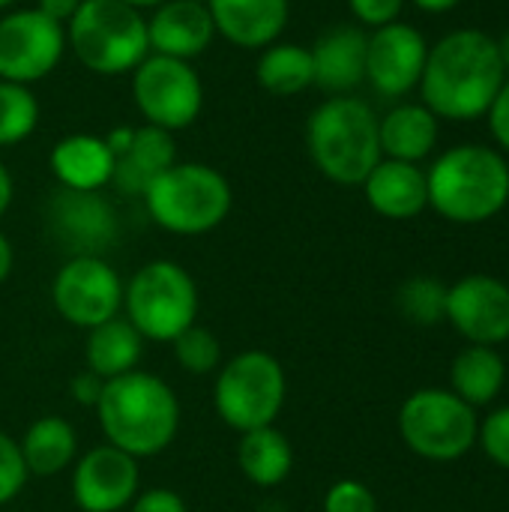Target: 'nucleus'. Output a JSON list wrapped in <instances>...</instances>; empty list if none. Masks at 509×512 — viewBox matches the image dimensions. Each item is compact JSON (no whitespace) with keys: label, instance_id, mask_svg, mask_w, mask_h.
<instances>
[{"label":"nucleus","instance_id":"22","mask_svg":"<svg viewBox=\"0 0 509 512\" xmlns=\"http://www.w3.org/2000/svg\"><path fill=\"white\" fill-rule=\"evenodd\" d=\"M369 207L384 219H414L429 207L426 171L414 162L381 159L363 180Z\"/></svg>","mask_w":509,"mask_h":512},{"label":"nucleus","instance_id":"32","mask_svg":"<svg viewBox=\"0 0 509 512\" xmlns=\"http://www.w3.org/2000/svg\"><path fill=\"white\" fill-rule=\"evenodd\" d=\"M27 465L18 447V438L0 429V507L12 504L27 489Z\"/></svg>","mask_w":509,"mask_h":512},{"label":"nucleus","instance_id":"38","mask_svg":"<svg viewBox=\"0 0 509 512\" xmlns=\"http://www.w3.org/2000/svg\"><path fill=\"white\" fill-rule=\"evenodd\" d=\"M102 387H105V381L102 378H96L93 372H78L72 381H69V396H72V402H78L81 408H96V402H99V396H102Z\"/></svg>","mask_w":509,"mask_h":512},{"label":"nucleus","instance_id":"39","mask_svg":"<svg viewBox=\"0 0 509 512\" xmlns=\"http://www.w3.org/2000/svg\"><path fill=\"white\" fill-rule=\"evenodd\" d=\"M84 0H36V9L42 12V15H48L51 21H57V24H69L72 21V15L78 12V6H81Z\"/></svg>","mask_w":509,"mask_h":512},{"label":"nucleus","instance_id":"5","mask_svg":"<svg viewBox=\"0 0 509 512\" xmlns=\"http://www.w3.org/2000/svg\"><path fill=\"white\" fill-rule=\"evenodd\" d=\"M141 198L150 219L177 237H201L216 231L234 207L228 177L207 162H174L147 186Z\"/></svg>","mask_w":509,"mask_h":512},{"label":"nucleus","instance_id":"7","mask_svg":"<svg viewBox=\"0 0 509 512\" xmlns=\"http://www.w3.org/2000/svg\"><path fill=\"white\" fill-rule=\"evenodd\" d=\"M198 285L192 273L168 258L147 261L123 285V318L144 342L171 345L186 327L198 324Z\"/></svg>","mask_w":509,"mask_h":512},{"label":"nucleus","instance_id":"17","mask_svg":"<svg viewBox=\"0 0 509 512\" xmlns=\"http://www.w3.org/2000/svg\"><path fill=\"white\" fill-rule=\"evenodd\" d=\"M105 141L114 153L111 183L126 195H144L147 186L177 162L174 135L147 123L138 129H114Z\"/></svg>","mask_w":509,"mask_h":512},{"label":"nucleus","instance_id":"31","mask_svg":"<svg viewBox=\"0 0 509 512\" xmlns=\"http://www.w3.org/2000/svg\"><path fill=\"white\" fill-rule=\"evenodd\" d=\"M174 360L189 375H213L222 366V342L210 327L192 324L174 342Z\"/></svg>","mask_w":509,"mask_h":512},{"label":"nucleus","instance_id":"15","mask_svg":"<svg viewBox=\"0 0 509 512\" xmlns=\"http://www.w3.org/2000/svg\"><path fill=\"white\" fill-rule=\"evenodd\" d=\"M429 42L405 21L384 24L366 42V81L387 99H402L420 87Z\"/></svg>","mask_w":509,"mask_h":512},{"label":"nucleus","instance_id":"3","mask_svg":"<svg viewBox=\"0 0 509 512\" xmlns=\"http://www.w3.org/2000/svg\"><path fill=\"white\" fill-rule=\"evenodd\" d=\"M429 207L450 222L480 225L509 204V162L483 144H459L426 171Z\"/></svg>","mask_w":509,"mask_h":512},{"label":"nucleus","instance_id":"44","mask_svg":"<svg viewBox=\"0 0 509 512\" xmlns=\"http://www.w3.org/2000/svg\"><path fill=\"white\" fill-rule=\"evenodd\" d=\"M120 3H126V6H132V9H138V12H144V9H156V6L165 3V0H120Z\"/></svg>","mask_w":509,"mask_h":512},{"label":"nucleus","instance_id":"12","mask_svg":"<svg viewBox=\"0 0 509 512\" xmlns=\"http://www.w3.org/2000/svg\"><path fill=\"white\" fill-rule=\"evenodd\" d=\"M66 51V27L33 9L0 15V81L36 84L48 78Z\"/></svg>","mask_w":509,"mask_h":512},{"label":"nucleus","instance_id":"36","mask_svg":"<svg viewBox=\"0 0 509 512\" xmlns=\"http://www.w3.org/2000/svg\"><path fill=\"white\" fill-rule=\"evenodd\" d=\"M126 510L129 512H189L186 510V501H183L174 489H165V486H156V489H144V492H138Z\"/></svg>","mask_w":509,"mask_h":512},{"label":"nucleus","instance_id":"11","mask_svg":"<svg viewBox=\"0 0 509 512\" xmlns=\"http://www.w3.org/2000/svg\"><path fill=\"white\" fill-rule=\"evenodd\" d=\"M54 312L78 330H93L123 315V279L102 255H72L51 282Z\"/></svg>","mask_w":509,"mask_h":512},{"label":"nucleus","instance_id":"35","mask_svg":"<svg viewBox=\"0 0 509 512\" xmlns=\"http://www.w3.org/2000/svg\"><path fill=\"white\" fill-rule=\"evenodd\" d=\"M354 18L372 30L384 27V24H393L399 21V12L405 6V0H348Z\"/></svg>","mask_w":509,"mask_h":512},{"label":"nucleus","instance_id":"8","mask_svg":"<svg viewBox=\"0 0 509 512\" xmlns=\"http://www.w3.org/2000/svg\"><path fill=\"white\" fill-rule=\"evenodd\" d=\"M288 399V375L282 363L249 348L225 360L213 384V408L219 420L234 432H252L261 426H276Z\"/></svg>","mask_w":509,"mask_h":512},{"label":"nucleus","instance_id":"9","mask_svg":"<svg viewBox=\"0 0 509 512\" xmlns=\"http://www.w3.org/2000/svg\"><path fill=\"white\" fill-rule=\"evenodd\" d=\"M477 414L456 393L429 387L411 393L399 408V435L411 453L429 462L462 459L477 444Z\"/></svg>","mask_w":509,"mask_h":512},{"label":"nucleus","instance_id":"23","mask_svg":"<svg viewBox=\"0 0 509 512\" xmlns=\"http://www.w3.org/2000/svg\"><path fill=\"white\" fill-rule=\"evenodd\" d=\"M378 141L384 159L417 165L438 144V117L423 102H402L378 117Z\"/></svg>","mask_w":509,"mask_h":512},{"label":"nucleus","instance_id":"14","mask_svg":"<svg viewBox=\"0 0 509 512\" xmlns=\"http://www.w3.org/2000/svg\"><path fill=\"white\" fill-rule=\"evenodd\" d=\"M138 492V459L111 444L90 447L72 465V501L81 512H123Z\"/></svg>","mask_w":509,"mask_h":512},{"label":"nucleus","instance_id":"30","mask_svg":"<svg viewBox=\"0 0 509 512\" xmlns=\"http://www.w3.org/2000/svg\"><path fill=\"white\" fill-rule=\"evenodd\" d=\"M396 303H399V312L411 324L435 327L438 321H444V312H447V288L438 279L414 276L399 288Z\"/></svg>","mask_w":509,"mask_h":512},{"label":"nucleus","instance_id":"24","mask_svg":"<svg viewBox=\"0 0 509 512\" xmlns=\"http://www.w3.org/2000/svg\"><path fill=\"white\" fill-rule=\"evenodd\" d=\"M30 477H57L78 459V432L66 417H36L18 438Z\"/></svg>","mask_w":509,"mask_h":512},{"label":"nucleus","instance_id":"33","mask_svg":"<svg viewBox=\"0 0 509 512\" xmlns=\"http://www.w3.org/2000/svg\"><path fill=\"white\" fill-rule=\"evenodd\" d=\"M324 512H378V501L366 483L339 480L324 495Z\"/></svg>","mask_w":509,"mask_h":512},{"label":"nucleus","instance_id":"6","mask_svg":"<svg viewBox=\"0 0 509 512\" xmlns=\"http://www.w3.org/2000/svg\"><path fill=\"white\" fill-rule=\"evenodd\" d=\"M66 48L96 75H126L150 54L147 18L120 0H84L66 24Z\"/></svg>","mask_w":509,"mask_h":512},{"label":"nucleus","instance_id":"45","mask_svg":"<svg viewBox=\"0 0 509 512\" xmlns=\"http://www.w3.org/2000/svg\"><path fill=\"white\" fill-rule=\"evenodd\" d=\"M15 3H18V0H0V12H6V9L15 6Z\"/></svg>","mask_w":509,"mask_h":512},{"label":"nucleus","instance_id":"10","mask_svg":"<svg viewBox=\"0 0 509 512\" xmlns=\"http://www.w3.org/2000/svg\"><path fill=\"white\" fill-rule=\"evenodd\" d=\"M129 75L135 108L147 126L174 135L198 120L204 108V84L189 60L147 54Z\"/></svg>","mask_w":509,"mask_h":512},{"label":"nucleus","instance_id":"41","mask_svg":"<svg viewBox=\"0 0 509 512\" xmlns=\"http://www.w3.org/2000/svg\"><path fill=\"white\" fill-rule=\"evenodd\" d=\"M12 264H15V252H12V243H9V237L0 231V285L9 279V273H12Z\"/></svg>","mask_w":509,"mask_h":512},{"label":"nucleus","instance_id":"2","mask_svg":"<svg viewBox=\"0 0 509 512\" xmlns=\"http://www.w3.org/2000/svg\"><path fill=\"white\" fill-rule=\"evenodd\" d=\"M93 411L105 444L129 453L138 462L165 453L180 432L177 393L168 381L144 369L105 381Z\"/></svg>","mask_w":509,"mask_h":512},{"label":"nucleus","instance_id":"21","mask_svg":"<svg viewBox=\"0 0 509 512\" xmlns=\"http://www.w3.org/2000/svg\"><path fill=\"white\" fill-rule=\"evenodd\" d=\"M366 42L369 36L351 24L321 33L315 48H309L315 87L330 96H351V90L366 81Z\"/></svg>","mask_w":509,"mask_h":512},{"label":"nucleus","instance_id":"26","mask_svg":"<svg viewBox=\"0 0 509 512\" xmlns=\"http://www.w3.org/2000/svg\"><path fill=\"white\" fill-rule=\"evenodd\" d=\"M237 468L258 489L282 486L294 471V447L279 426H261L240 435Z\"/></svg>","mask_w":509,"mask_h":512},{"label":"nucleus","instance_id":"25","mask_svg":"<svg viewBox=\"0 0 509 512\" xmlns=\"http://www.w3.org/2000/svg\"><path fill=\"white\" fill-rule=\"evenodd\" d=\"M144 357V336L123 318H111L87 330L84 342V369L102 381H114L126 372H135Z\"/></svg>","mask_w":509,"mask_h":512},{"label":"nucleus","instance_id":"43","mask_svg":"<svg viewBox=\"0 0 509 512\" xmlns=\"http://www.w3.org/2000/svg\"><path fill=\"white\" fill-rule=\"evenodd\" d=\"M498 42V57H501V66H504V72H507L509 78V30L501 36V39H495Z\"/></svg>","mask_w":509,"mask_h":512},{"label":"nucleus","instance_id":"19","mask_svg":"<svg viewBox=\"0 0 509 512\" xmlns=\"http://www.w3.org/2000/svg\"><path fill=\"white\" fill-rule=\"evenodd\" d=\"M216 33L234 48L261 51L288 27L291 0H207Z\"/></svg>","mask_w":509,"mask_h":512},{"label":"nucleus","instance_id":"29","mask_svg":"<svg viewBox=\"0 0 509 512\" xmlns=\"http://www.w3.org/2000/svg\"><path fill=\"white\" fill-rule=\"evenodd\" d=\"M39 126V99L30 87L0 81V147L27 141Z\"/></svg>","mask_w":509,"mask_h":512},{"label":"nucleus","instance_id":"34","mask_svg":"<svg viewBox=\"0 0 509 512\" xmlns=\"http://www.w3.org/2000/svg\"><path fill=\"white\" fill-rule=\"evenodd\" d=\"M477 441L483 444L486 456H489L495 465H501L504 471H509V405L507 408L492 411V414L483 420V426H480V432H477Z\"/></svg>","mask_w":509,"mask_h":512},{"label":"nucleus","instance_id":"20","mask_svg":"<svg viewBox=\"0 0 509 512\" xmlns=\"http://www.w3.org/2000/svg\"><path fill=\"white\" fill-rule=\"evenodd\" d=\"M48 165L60 189H75V192H102L114 177V153L105 135H93V132L63 135L51 147Z\"/></svg>","mask_w":509,"mask_h":512},{"label":"nucleus","instance_id":"37","mask_svg":"<svg viewBox=\"0 0 509 512\" xmlns=\"http://www.w3.org/2000/svg\"><path fill=\"white\" fill-rule=\"evenodd\" d=\"M486 117H489L492 138L509 153V78L504 81V87L498 90V96H495V102H492Z\"/></svg>","mask_w":509,"mask_h":512},{"label":"nucleus","instance_id":"27","mask_svg":"<svg viewBox=\"0 0 509 512\" xmlns=\"http://www.w3.org/2000/svg\"><path fill=\"white\" fill-rule=\"evenodd\" d=\"M255 81L270 96H300L315 84L312 51L297 42H273L261 48L255 63Z\"/></svg>","mask_w":509,"mask_h":512},{"label":"nucleus","instance_id":"1","mask_svg":"<svg viewBox=\"0 0 509 512\" xmlns=\"http://www.w3.org/2000/svg\"><path fill=\"white\" fill-rule=\"evenodd\" d=\"M504 81L498 42L483 30L462 27L429 45L420 93L438 120L468 123L489 114Z\"/></svg>","mask_w":509,"mask_h":512},{"label":"nucleus","instance_id":"4","mask_svg":"<svg viewBox=\"0 0 509 512\" xmlns=\"http://www.w3.org/2000/svg\"><path fill=\"white\" fill-rule=\"evenodd\" d=\"M306 150L327 180L363 186L384 159L375 111L357 96H327L306 120Z\"/></svg>","mask_w":509,"mask_h":512},{"label":"nucleus","instance_id":"13","mask_svg":"<svg viewBox=\"0 0 509 512\" xmlns=\"http://www.w3.org/2000/svg\"><path fill=\"white\" fill-rule=\"evenodd\" d=\"M48 231L72 255H102L120 237V216L102 192L60 189L48 201Z\"/></svg>","mask_w":509,"mask_h":512},{"label":"nucleus","instance_id":"16","mask_svg":"<svg viewBox=\"0 0 509 512\" xmlns=\"http://www.w3.org/2000/svg\"><path fill=\"white\" fill-rule=\"evenodd\" d=\"M444 318L471 345H501L509 339V288L495 276H465L447 288Z\"/></svg>","mask_w":509,"mask_h":512},{"label":"nucleus","instance_id":"42","mask_svg":"<svg viewBox=\"0 0 509 512\" xmlns=\"http://www.w3.org/2000/svg\"><path fill=\"white\" fill-rule=\"evenodd\" d=\"M462 0H414V6L417 9H423V12H450V9H456Z\"/></svg>","mask_w":509,"mask_h":512},{"label":"nucleus","instance_id":"18","mask_svg":"<svg viewBox=\"0 0 509 512\" xmlns=\"http://www.w3.org/2000/svg\"><path fill=\"white\" fill-rule=\"evenodd\" d=\"M150 54L192 60L210 48L216 27L204 0H165L147 18Z\"/></svg>","mask_w":509,"mask_h":512},{"label":"nucleus","instance_id":"40","mask_svg":"<svg viewBox=\"0 0 509 512\" xmlns=\"http://www.w3.org/2000/svg\"><path fill=\"white\" fill-rule=\"evenodd\" d=\"M12 198H15V183H12L9 168L0 162V216L12 207Z\"/></svg>","mask_w":509,"mask_h":512},{"label":"nucleus","instance_id":"28","mask_svg":"<svg viewBox=\"0 0 509 512\" xmlns=\"http://www.w3.org/2000/svg\"><path fill=\"white\" fill-rule=\"evenodd\" d=\"M504 378H507L504 360L489 345H471V348H465L453 360V372H450L453 393L459 399H465L471 408L474 405H489L501 393Z\"/></svg>","mask_w":509,"mask_h":512}]
</instances>
